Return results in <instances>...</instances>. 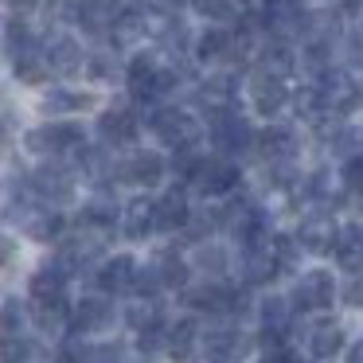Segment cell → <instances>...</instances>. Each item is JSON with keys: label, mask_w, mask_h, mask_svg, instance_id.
Masks as SVG:
<instances>
[{"label": "cell", "mask_w": 363, "mask_h": 363, "mask_svg": "<svg viewBox=\"0 0 363 363\" xmlns=\"http://www.w3.org/2000/svg\"><path fill=\"white\" fill-rule=\"evenodd\" d=\"M149 129L152 137H157L160 145H168L172 152H184V149H199V141H203V121L196 118V113L180 110V106H157V110L149 113Z\"/></svg>", "instance_id": "obj_1"}, {"label": "cell", "mask_w": 363, "mask_h": 363, "mask_svg": "<svg viewBox=\"0 0 363 363\" xmlns=\"http://www.w3.org/2000/svg\"><path fill=\"white\" fill-rule=\"evenodd\" d=\"M157 230V199L149 196H133L121 211V235L129 242H145V238Z\"/></svg>", "instance_id": "obj_30"}, {"label": "cell", "mask_w": 363, "mask_h": 363, "mask_svg": "<svg viewBox=\"0 0 363 363\" xmlns=\"http://www.w3.org/2000/svg\"><path fill=\"white\" fill-rule=\"evenodd\" d=\"M289 110L297 121H305V125H316V121L324 118V102H320V90H316V82H305V86H297L289 94Z\"/></svg>", "instance_id": "obj_39"}, {"label": "cell", "mask_w": 363, "mask_h": 363, "mask_svg": "<svg viewBox=\"0 0 363 363\" xmlns=\"http://www.w3.org/2000/svg\"><path fill=\"white\" fill-rule=\"evenodd\" d=\"M94 106H98V98L90 90H71V86H51L40 98V113H48L51 121H71V113L94 110Z\"/></svg>", "instance_id": "obj_23"}, {"label": "cell", "mask_w": 363, "mask_h": 363, "mask_svg": "<svg viewBox=\"0 0 363 363\" xmlns=\"http://www.w3.org/2000/svg\"><path fill=\"white\" fill-rule=\"evenodd\" d=\"M191 102L199 106V110L207 113V125H211L215 118H223V113L238 110V79L230 71H219V74H207V79L196 82V90H191Z\"/></svg>", "instance_id": "obj_10"}, {"label": "cell", "mask_w": 363, "mask_h": 363, "mask_svg": "<svg viewBox=\"0 0 363 363\" xmlns=\"http://www.w3.org/2000/svg\"><path fill=\"white\" fill-rule=\"evenodd\" d=\"M32 320V308L20 297H4V340L9 336H24V324Z\"/></svg>", "instance_id": "obj_45"}, {"label": "cell", "mask_w": 363, "mask_h": 363, "mask_svg": "<svg viewBox=\"0 0 363 363\" xmlns=\"http://www.w3.org/2000/svg\"><path fill=\"white\" fill-rule=\"evenodd\" d=\"M340 297H344V305L363 308V277H347V285L340 289Z\"/></svg>", "instance_id": "obj_49"}, {"label": "cell", "mask_w": 363, "mask_h": 363, "mask_svg": "<svg viewBox=\"0 0 363 363\" xmlns=\"http://www.w3.org/2000/svg\"><path fill=\"white\" fill-rule=\"evenodd\" d=\"M269 250H274L277 274H297V266H301V242H297V235H281V230H274V235H269Z\"/></svg>", "instance_id": "obj_41"}, {"label": "cell", "mask_w": 363, "mask_h": 363, "mask_svg": "<svg viewBox=\"0 0 363 363\" xmlns=\"http://www.w3.org/2000/svg\"><path fill=\"white\" fill-rule=\"evenodd\" d=\"M137 266H141V262H133L129 254H113V258H106L102 266L94 269V285L106 293V297L129 293L133 289V277H137Z\"/></svg>", "instance_id": "obj_27"}, {"label": "cell", "mask_w": 363, "mask_h": 363, "mask_svg": "<svg viewBox=\"0 0 363 363\" xmlns=\"http://www.w3.org/2000/svg\"><path fill=\"white\" fill-rule=\"evenodd\" d=\"M113 320H118V308L106 293H86L74 305V332H82V336H102L113 328Z\"/></svg>", "instance_id": "obj_18"}, {"label": "cell", "mask_w": 363, "mask_h": 363, "mask_svg": "<svg viewBox=\"0 0 363 363\" xmlns=\"http://www.w3.org/2000/svg\"><path fill=\"white\" fill-rule=\"evenodd\" d=\"M262 363H301V355L293 352V347H281V352H274V355H262Z\"/></svg>", "instance_id": "obj_50"}, {"label": "cell", "mask_w": 363, "mask_h": 363, "mask_svg": "<svg viewBox=\"0 0 363 363\" xmlns=\"http://www.w3.org/2000/svg\"><path fill=\"white\" fill-rule=\"evenodd\" d=\"M191 215H196V207L188 203V191L184 188H168L157 199V230L160 235H184Z\"/></svg>", "instance_id": "obj_24"}, {"label": "cell", "mask_w": 363, "mask_h": 363, "mask_svg": "<svg viewBox=\"0 0 363 363\" xmlns=\"http://www.w3.org/2000/svg\"><path fill=\"white\" fill-rule=\"evenodd\" d=\"M43 43H48V63H51V71H55V74L74 79V74L86 71L90 55L82 51V43L74 40V35L59 32V35H51V40H43Z\"/></svg>", "instance_id": "obj_22"}, {"label": "cell", "mask_w": 363, "mask_h": 363, "mask_svg": "<svg viewBox=\"0 0 363 363\" xmlns=\"http://www.w3.org/2000/svg\"><path fill=\"white\" fill-rule=\"evenodd\" d=\"M250 347H254L250 332H242L238 320H230V316H215V320L203 324V359L207 363H235Z\"/></svg>", "instance_id": "obj_8"}, {"label": "cell", "mask_w": 363, "mask_h": 363, "mask_svg": "<svg viewBox=\"0 0 363 363\" xmlns=\"http://www.w3.org/2000/svg\"><path fill=\"white\" fill-rule=\"evenodd\" d=\"M98 137H102L106 149H125L141 137V113L129 102H118L98 118Z\"/></svg>", "instance_id": "obj_15"}, {"label": "cell", "mask_w": 363, "mask_h": 363, "mask_svg": "<svg viewBox=\"0 0 363 363\" xmlns=\"http://www.w3.org/2000/svg\"><path fill=\"white\" fill-rule=\"evenodd\" d=\"M118 74H121L118 51H90V63H86V79L90 82H113Z\"/></svg>", "instance_id": "obj_43"}, {"label": "cell", "mask_w": 363, "mask_h": 363, "mask_svg": "<svg viewBox=\"0 0 363 363\" xmlns=\"http://www.w3.org/2000/svg\"><path fill=\"white\" fill-rule=\"evenodd\" d=\"M125 324L133 332H152V328H168L164 324V305L160 297H133L125 305Z\"/></svg>", "instance_id": "obj_36"}, {"label": "cell", "mask_w": 363, "mask_h": 363, "mask_svg": "<svg viewBox=\"0 0 363 363\" xmlns=\"http://www.w3.org/2000/svg\"><path fill=\"white\" fill-rule=\"evenodd\" d=\"M32 340H24V336H9L4 340V347H0V359L4 363H32Z\"/></svg>", "instance_id": "obj_47"}, {"label": "cell", "mask_w": 363, "mask_h": 363, "mask_svg": "<svg viewBox=\"0 0 363 363\" xmlns=\"http://www.w3.org/2000/svg\"><path fill=\"white\" fill-rule=\"evenodd\" d=\"M347 363H363V340H355V344L347 347Z\"/></svg>", "instance_id": "obj_51"}, {"label": "cell", "mask_w": 363, "mask_h": 363, "mask_svg": "<svg viewBox=\"0 0 363 363\" xmlns=\"http://www.w3.org/2000/svg\"><path fill=\"white\" fill-rule=\"evenodd\" d=\"M316 90H320L324 110L336 113V118H344V121H347V113H355V110H359V102H363L359 82H355L347 71H328L320 82H316Z\"/></svg>", "instance_id": "obj_14"}, {"label": "cell", "mask_w": 363, "mask_h": 363, "mask_svg": "<svg viewBox=\"0 0 363 363\" xmlns=\"http://www.w3.org/2000/svg\"><path fill=\"white\" fill-rule=\"evenodd\" d=\"M67 269L59 266V262H43L40 269L32 274V281H28V297H32V305H59L67 293Z\"/></svg>", "instance_id": "obj_29"}, {"label": "cell", "mask_w": 363, "mask_h": 363, "mask_svg": "<svg viewBox=\"0 0 363 363\" xmlns=\"http://www.w3.org/2000/svg\"><path fill=\"white\" fill-rule=\"evenodd\" d=\"M90 355H94V347L82 344V336H71L63 344H55V363H90Z\"/></svg>", "instance_id": "obj_46"}, {"label": "cell", "mask_w": 363, "mask_h": 363, "mask_svg": "<svg viewBox=\"0 0 363 363\" xmlns=\"http://www.w3.org/2000/svg\"><path fill=\"white\" fill-rule=\"evenodd\" d=\"M149 35H152L149 9H121L110 40H113V51H137V48H145Z\"/></svg>", "instance_id": "obj_26"}, {"label": "cell", "mask_w": 363, "mask_h": 363, "mask_svg": "<svg viewBox=\"0 0 363 363\" xmlns=\"http://www.w3.org/2000/svg\"><path fill=\"white\" fill-rule=\"evenodd\" d=\"M164 347V328H152V332H137V352L152 355Z\"/></svg>", "instance_id": "obj_48"}, {"label": "cell", "mask_w": 363, "mask_h": 363, "mask_svg": "<svg viewBox=\"0 0 363 363\" xmlns=\"http://www.w3.org/2000/svg\"><path fill=\"white\" fill-rule=\"evenodd\" d=\"M168 172L164 157L152 149H137L129 152L125 160H118V180L121 184H141V188H152V184H160V176Z\"/></svg>", "instance_id": "obj_21"}, {"label": "cell", "mask_w": 363, "mask_h": 363, "mask_svg": "<svg viewBox=\"0 0 363 363\" xmlns=\"http://www.w3.org/2000/svg\"><path fill=\"white\" fill-rule=\"evenodd\" d=\"M191 269H199V274H207L211 281H223V274L230 269V254L227 246L219 242H203L191 250Z\"/></svg>", "instance_id": "obj_38"}, {"label": "cell", "mask_w": 363, "mask_h": 363, "mask_svg": "<svg viewBox=\"0 0 363 363\" xmlns=\"http://www.w3.org/2000/svg\"><path fill=\"white\" fill-rule=\"evenodd\" d=\"M336 297L340 289H336L332 269H305L297 277V285H293V308L297 313H324V308H332Z\"/></svg>", "instance_id": "obj_12"}, {"label": "cell", "mask_w": 363, "mask_h": 363, "mask_svg": "<svg viewBox=\"0 0 363 363\" xmlns=\"http://www.w3.org/2000/svg\"><path fill=\"white\" fill-rule=\"evenodd\" d=\"M230 43H235V32L230 28H203V32L196 35V43H191V55L199 59V63H215V59H230Z\"/></svg>", "instance_id": "obj_35"}, {"label": "cell", "mask_w": 363, "mask_h": 363, "mask_svg": "<svg viewBox=\"0 0 363 363\" xmlns=\"http://www.w3.org/2000/svg\"><path fill=\"white\" fill-rule=\"evenodd\" d=\"M188 188L191 191H199V196H207V199H227V196H235V188H238V168H235V160H223V157H203L196 164V172H191V180H188Z\"/></svg>", "instance_id": "obj_11"}, {"label": "cell", "mask_w": 363, "mask_h": 363, "mask_svg": "<svg viewBox=\"0 0 363 363\" xmlns=\"http://www.w3.org/2000/svg\"><path fill=\"white\" fill-rule=\"evenodd\" d=\"M110 230H94V227H71L67 238L59 242L55 262L67 269V274H82V269H98L106 262V246H110Z\"/></svg>", "instance_id": "obj_2"}, {"label": "cell", "mask_w": 363, "mask_h": 363, "mask_svg": "<svg viewBox=\"0 0 363 363\" xmlns=\"http://www.w3.org/2000/svg\"><path fill=\"white\" fill-rule=\"evenodd\" d=\"M340 230L344 227L336 223V215H332L328 207H308L297 223V242L305 254H316V258H320V254H336Z\"/></svg>", "instance_id": "obj_9"}, {"label": "cell", "mask_w": 363, "mask_h": 363, "mask_svg": "<svg viewBox=\"0 0 363 363\" xmlns=\"http://www.w3.org/2000/svg\"><path fill=\"white\" fill-rule=\"evenodd\" d=\"M336 262H340V269H347L352 277H363V227L359 223H347V227L340 230Z\"/></svg>", "instance_id": "obj_37"}, {"label": "cell", "mask_w": 363, "mask_h": 363, "mask_svg": "<svg viewBox=\"0 0 363 363\" xmlns=\"http://www.w3.org/2000/svg\"><path fill=\"white\" fill-rule=\"evenodd\" d=\"M258 320H262V332H285L297 324V308H293V297H281V293H269V297L258 301Z\"/></svg>", "instance_id": "obj_32"}, {"label": "cell", "mask_w": 363, "mask_h": 363, "mask_svg": "<svg viewBox=\"0 0 363 363\" xmlns=\"http://www.w3.org/2000/svg\"><path fill=\"white\" fill-rule=\"evenodd\" d=\"M152 269H157V277H160V285H164V289H188L191 262L184 258L180 250H172V246L157 250V254H152Z\"/></svg>", "instance_id": "obj_33"}, {"label": "cell", "mask_w": 363, "mask_h": 363, "mask_svg": "<svg viewBox=\"0 0 363 363\" xmlns=\"http://www.w3.org/2000/svg\"><path fill=\"white\" fill-rule=\"evenodd\" d=\"M289 94H293V90L285 86V79H274V74L250 71V82H246V98H250L254 113H262V118H277V113L289 106Z\"/></svg>", "instance_id": "obj_17"}, {"label": "cell", "mask_w": 363, "mask_h": 363, "mask_svg": "<svg viewBox=\"0 0 363 363\" xmlns=\"http://www.w3.org/2000/svg\"><path fill=\"white\" fill-rule=\"evenodd\" d=\"M305 344H308V355H313V359H320V363L336 359V355L347 347L344 324H340V320H332V316H324V320H313V324H308Z\"/></svg>", "instance_id": "obj_25"}, {"label": "cell", "mask_w": 363, "mask_h": 363, "mask_svg": "<svg viewBox=\"0 0 363 363\" xmlns=\"http://www.w3.org/2000/svg\"><path fill=\"white\" fill-rule=\"evenodd\" d=\"M32 328L40 332L43 340H71L67 332L74 328V308H67L63 301L59 305H32Z\"/></svg>", "instance_id": "obj_31"}, {"label": "cell", "mask_w": 363, "mask_h": 363, "mask_svg": "<svg viewBox=\"0 0 363 363\" xmlns=\"http://www.w3.org/2000/svg\"><path fill=\"white\" fill-rule=\"evenodd\" d=\"M262 20H266V32L269 40L277 43H289L297 48V40L305 43L313 35V9L308 4H289V0H277V4H262Z\"/></svg>", "instance_id": "obj_7"}, {"label": "cell", "mask_w": 363, "mask_h": 363, "mask_svg": "<svg viewBox=\"0 0 363 363\" xmlns=\"http://www.w3.org/2000/svg\"><path fill=\"white\" fill-rule=\"evenodd\" d=\"M164 352L172 363H203V324L196 316H180L164 328Z\"/></svg>", "instance_id": "obj_13"}, {"label": "cell", "mask_w": 363, "mask_h": 363, "mask_svg": "<svg viewBox=\"0 0 363 363\" xmlns=\"http://www.w3.org/2000/svg\"><path fill=\"white\" fill-rule=\"evenodd\" d=\"M238 277H242L246 289L269 285L277 277V262H274V250H269V230L242 246V254H238Z\"/></svg>", "instance_id": "obj_16"}, {"label": "cell", "mask_w": 363, "mask_h": 363, "mask_svg": "<svg viewBox=\"0 0 363 363\" xmlns=\"http://www.w3.org/2000/svg\"><path fill=\"white\" fill-rule=\"evenodd\" d=\"M121 211H125V203H118L113 188H94L86 199H82L79 223L82 227H94V230H110L113 223L121 227Z\"/></svg>", "instance_id": "obj_20"}, {"label": "cell", "mask_w": 363, "mask_h": 363, "mask_svg": "<svg viewBox=\"0 0 363 363\" xmlns=\"http://www.w3.org/2000/svg\"><path fill=\"white\" fill-rule=\"evenodd\" d=\"M196 12H199V16H207V20H215V28H227V24H238L246 9L227 4V0H203V4H196Z\"/></svg>", "instance_id": "obj_44"}, {"label": "cell", "mask_w": 363, "mask_h": 363, "mask_svg": "<svg viewBox=\"0 0 363 363\" xmlns=\"http://www.w3.org/2000/svg\"><path fill=\"white\" fill-rule=\"evenodd\" d=\"M118 16H121V9H113V4H79V24L90 35H113Z\"/></svg>", "instance_id": "obj_40"}, {"label": "cell", "mask_w": 363, "mask_h": 363, "mask_svg": "<svg viewBox=\"0 0 363 363\" xmlns=\"http://www.w3.org/2000/svg\"><path fill=\"white\" fill-rule=\"evenodd\" d=\"M207 137H211V145H215V157H223V160H235V157H246V152H258V141H262V133L250 125V118H246V113H238V110L215 118L211 125H207Z\"/></svg>", "instance_id": "obj_4"}, {"label": "cell", "mask_w": 363, "mask_h": 363, "mask_svg": "<svg viewBox=\"0 0 363 363\" xmlns=\"http://www.w3.org/2000/svg\"><path fill=\"white\" fill-rule=\"evenodd\" d=\"M297 67H301L297 63V48L269 40L266 48H262V59H258V67H254V71H258V74H274V79H289Z\"/></svg>", "instance_id": "obj_34"}, {"label": "cell", "mask_w": 363, "mask_h": 363, "mask_svg": "<svg viewBox=\"0 0 363 363\" xmlns=\"http://www.w3.org/2000/svg\"><path fill=\"white\" fill-rule=\"evenodd\" d=\"M336 59H340V71H363V32H340L336 43Z\"/></svg>", "instance_id": "obj_42"}, {"label": "cell", "mask_w": 363, "mask_h": 363, "mask_svg": "<svg viewBox=\"0 0 363 363\" xmlns=\"http://www.w3.org/2000/svg\"><path fill=\"white\" fill-rule=\"evenodd\" d=\"M16 262V238H4V266Z\"/></svg>", "instance_id": "obj_52"}, {"label": "cell", "mask_w": 363, "mask_h": 363, "mask_svg": "<svg viewBox=\"0 0 363 363\" xmlns=\"http://www.w3.org/2000/svg\"><path fill=\"white\" fill-rule=\"evenodd\" d=\"M82 145H86V133H82L79 121H43V125L24 133V149L48 160H63Z\"/></svg>", "instance_id": "obj_6"}, {"label": "cell", "mask_w": 363, "mask_h": 363, "mask_svg": "<svg viewBox=\"0 0 363 363\" xmlns=\"http://www.w3.org/2000/svg\"><path fill=\"white\" fill-rule=\"evenodd\" d=\"M258 157H262V164H297V157H301L297 129H293V125H269V129H262Z\"/></svg>", "instance_id": "obj_19"}, {"label": "cell", "mask_w": 363, "mask_h": 363, "mask_svg": "<svg viewBox=\"0 0 363 363\" xmlns=\"http://www.w3.org/2000/svg\"><path fill=\"white\" fill-rule=\"evenodd\" d=\"M20 230H24L32 242H63L67 238V219H63V211H55V207L35 203L32 211L20 219Z\"/></svg>", "instance_id": "obj_28"}, {"label": "cell", "mask_w": 363, "mask_h": 363, "mask_svg": "<svg viewBox=\"0 0 363 363\" xmlns=\"http://www.w3.org/2000/svg\"><path fill=\"white\" fill-rule=\"evenodd\" d=\"M215 215H219V230H227L230 238H238V242H254V238H262L269 230L266 223V211H262V203L254 196H227L219 207H215Z\"/></svg>", "instance_id": "obj_3"}, {"label": "cell", "mask_w": 363, "mask_h": 363, "mask_svg": "<svg viewBox=\"0 0 363 363\" xmlns=\"http://www.w3.org/2000/svg\"><path fill=\"white\" fill-rule=\"evenodd\" d=\"M32 196L40 207H71L79 196V176L67 160H43L32 172Z\"/></svg>", "instance_id": "obj_5"}]
</instances>
